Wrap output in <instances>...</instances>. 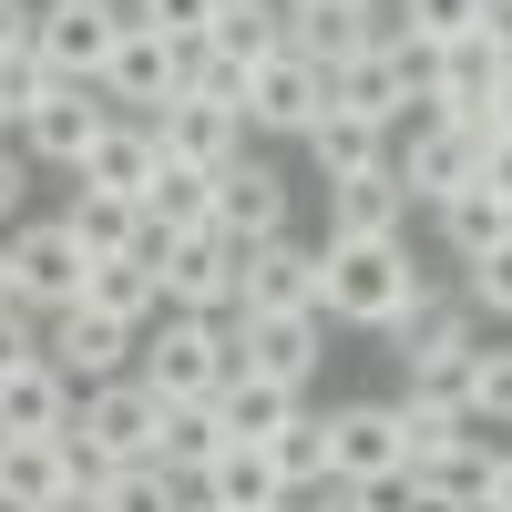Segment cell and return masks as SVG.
Instances as JSON below:
<instances>
[{
	"mask_svg": "<svg viewBox=\"0 0 512 512\" xmlns=\"http://www.w3.org/2000/svg\"><path fill=\"white\" fill-rule=\"evenodd\" d=\"M420 287H431V277L410 267L400 236H390V246H318V318H328V328H369V338H379Z\"/></svg>",
	"mask_w": 512,
	"mask_h": 512,
	"instance_id": "obj_1",
	"label": "cell"
},
{
	"mask_svg": "<svg viewBox=\"0 0 512 512\" xmlns=\"http://www.w3.org/2000/svg\"><path fill=\"white\" fill-rule=\"evenodd\" d=\"M154 441H164V400L144 390L134 369H123V379H103V390H82V400H72V431H62V451H72L82 492H93L113 461H154Z\"/></svg>",
	"mask_w": 512,
	"mask_h": 512,
	"instance_id": "obj_2",
	"label": "cell"
},
{
	"mask_svg": "<svg viewBox=\"0 0 512 512\" xmlns=\"http://www.w3.org/2000/svg\"><path fill=\"white\" fill-rule=\"evenodd\" d=\"M134 349H144V390L164 400V410H185V400H216L226 390V379H236V349H226V318H175V308H164L144 338H134Z\"/></svg>",
	"mask_w": 512,
	"mask_h": 512,
	"instance_id": "obj_3",
	"label": "cell"
},
{
	"mask_svg": "<svg viewBox=\"0 0 512 512\" xmlns=\"http://www.w3.org/2000/svg\"><path fill=\"white\" fill-rule=\"evenodd\" d=\"M318 420H328V482L390 492L410 472V420H400V400H338Z\"/></svg>",
	"mask_w": 512,
	"mask_h": 512,
	"instance_id": "obj_4",
	"label": "cell"
},
{
	"mask_svg": "<svg viewBox=\"0 0 512 512\" xmlns=\"http://www.w3.org/2000/svg\"><path fill=\"white\" fill-rule=\"evenodd\" d=\"M0 246H11V297H21L31 318L82 308V277H93V256L72 246V226H62V216H21Z\"/></svg>",
	"mask_w": 512,
	"mask_h": 512,
	"instance_id": "obj_5",
	"label": "cell"
},
{
	"mask_svg": "<svg viewBox=\"0 0 512 512\" xmlns=\"http://www.w3.org/2000/svg\"><path fill=\"white\" fill-rule=\"evenodd\" d=\"M236 267H246V246L205 226V236H164L154 287H164V308H175V318H236Z\"/></svg>",
	"mask_w": 512,
	"mask_h": 512,
	"instance_id": "obj_6",
	"label": "cell"
},
{
	"mask_svg": "<svg viewBox=\"0 0 512 512\" xmlns=\"http://www.w3.org/2000/svg\"><path fill=\"white\" fill-rule=\"evenodd\" d=\"M113 41H123V0H41L31 11V52L52 82H93Z\"/></svg>",
	"mask_w": 512,
	"mask_h": 512,
	"instance_id": "obj_7",
	"label": "cell"
},
{
	"mask_svg": "<svg viewBox=\"0 0 512 512\" xmlns=\"http://www.w3.org/2000/svg\"><path fill=\"white\" fill-rule=\"evenodd\" d=\"M390 175H400V195L420 205V216H431V205H451V195H472V185H482V144L420 113L410 134L390 144Z\"/></svg>",
	"mask_w": 512,
	"mask_h": 512,
	"instance_id": "obj_8",
	"label": "cell"
},
{
	"mask_svg": "<svg viewBox=\"0 0 512 512\" xmlns=\"http://www.w3.org/2000/svg\"><path fill=\"white\" fill-rule=\"evenodd\" d=\"M226 349H236V369L277 379V390H308L318 359H328V318L318 308H297V318H226Z\"/></svg>",
	"mask_w": 512,
	"mask_h": 512,
	"instance_id": "obj_9",
	"label": "cell"
},
{
	"mask_svg": "<svg viewBox=\"0 0 512 512\" xmlns=\"http://www.w3.org/2000/svg\"><path fill=\"white\" fill-rule=\"evenodd\" d=\"M216 236L236 246H267V236H297V185L277 175L267 154H236L216 175Z\"/></svg>",
	"mask_w": 512,
	"mask_h": 512,
	"instance_id": "obj_10",
	"label": "cell"
},
{
	"mask_svg": "<svg viewBox=\"0 0 512 512\" xmlns=\"http://www.w3.org/2000/svg\"><path fill=\"white\" fill-rule=\"evenodd\" d=\"M482 492H492V441H482V431L420 451L410 472L390 482V502H410V512H482Z\"/></svg>",
	"mask_w": 512,
	"mask_h": 512,
	"instance_id": "obj_11",
	"label": "cell"
},
{
	"mask_svg": "<svg viewBox=\"0 0 512 512\" xmlns=\"http://www.w3.org/2000/svg\"><path fill=\"white\" fill-rule=\"evenodd\" d=\"M297 308H318V246H308V236L246 246V267H236V318H297Z\"/></svg>",
	"mask_w": 512,
	"mask_h": 512,
	"instance_id": "obj_12",
	"label": "cell"
},
{
	"mask_svg": "<svg viewBox=\"0 0 512 512\" xmlns=\"http://www.w3.org/2000/svg\"><path fill=\"white\" fill-rule=\"evenodd\" d=\"M236 113H246V134H287V144H297V134L328 113V72L297 62V52H267V62L246 72V103H236Z\"/></svg>",
	"mask_w": 512,
	"mask_h": 512,
	"instance_id": "obj_13",
	"label": "cell"
},
{
	"mask_svg": "<svg viewBox=\"0 0 512 512\" xmlns=\"http://www.w3.org/2000/svg\"><path fill=\"white\" fill-rule=\"evenodd\" d=\"M103 123H113V103L93 93V82H52V93L21 113V154H31V164H52V175H72V164L93 154Z\"/></svg>",
	"mask_w": 512,
	"mask_h": 512,
	"instance_id": "obj_14",
	"label": "cell"
},
{
	"mask_svg": "<svg viewBox=\"0 0 512 512\" xmlns=\"http://www.w3.org/2000/svg\"><path fill=\"white\" fill-rule=\"evenodd\" d=\"M379 338H390L400 369H441V359H472L482 349V338H472V297H461V287H420Z\"/></svg>",
	"mask_w": 512,
	"mask_h": 512,
	"instance_id": "obj_15",
	"label": "cell"
},
{
	"mask_svg": "<svg viewBox=\"0 0 512 512\" xmlns=\"http://www.w3.org/2000/svg\"><path fill=\"white\" fill-rule=\"evenodd\" d=\"M390 21H400V0H390V11H359V0H297V11H287V52L318 62V72H338V62H359L369 41H390Z\"/></svg>",
	"mask_w": 512,
	"mask_h": 512,
	"instance_id": "obj_16",
	"label": "cell"
},
{
	"mask_svg": "<svg viewBox=\"0 0 512 512\" xmlns=\"http://www.w3.org/2000/svg\"><path fill=\"white\" fill-rule=\"evenodd\" d=\"M93 93H103L113 113L154 123L164 103H175V41H154V31H134V21H123V41L103 52V72H93Z\"/></svg>",
	"mask_w": 512,
	"mask_h": 512,
	"instance_id": "obj_17",
	"label": "cell"
},
{
	"mask_svg": "<svg viewBox=\"0 0 512 512\" xmlns=\"http://www.w3.org/2000/svg\"><path fill=\"white\" fill-rule=\"evenodd\" d=\"M41 359H52L72 390H103V379H123V359H134V328H113L93 308H62V318H41Z\"/></svg>",
	"mask_w": 512,
	"mask_h": 512,
	"instance_id": "obj_18",
	"label": "cell"
},
{
	"mask_svg": "<svg viewBox=\"0 0 512 512\" xmlns=\"http://www.w3.org/2000/svg\"><path fill=\"white\" fill-rule=\"evenodd\" d=\"M154 154H164V164H195V175H226V164L246 154V123H236L226 103L175 93V103L154 113Z\"/></svg>",
	"mask_w": 512,
	"mask_h": 512,
	"instance_id": "obj_19",
	"label": "cell"
},
{
	"mask_svg": "<svg viewBox=\"0 0 512 512\" xmlns=\"http://www.w3.org/2000/svg\"><path fill=\"white\" fill-rule=\"evenodd\" d=\"M72 400H82V390L31 349L21 369H0V441H62V431H72Z\"/></svg>",
	"mask_w": 512,
	"mask_h": 512,
	"instance_id": "obj_20",
	"label": "cell"
},
{
	"mask_svg": "<svg viewBox=\"0 0 512 512\" xmlns=\"http://www.w3.org/2000/svg\"><path fill=\"white\" fill-rule=\"evenodd\" d=\"M297 144H308V164H318V185H359V175H390V123H369V113H318L308 123V134H297Z\"/></svg>",
	"mask_w": 512,
	"mask_h": 512,
	"instance_id": "obj_21",
	"label": "cell"
},
{
	"mask_svg": "<svg viewBox=\"0 0 512 512\" xmlns=\"http://www.w3.org/2000/svg\"><path fill=\"white\" fill-rule=\"evenodd\" d=\"M154 256H164V236H144L134 256H103V267L93 277H82V308H93V318H113V328H154L164 318V287H154Z\"/></svg>",
	"mask_w": 512,
	"mask_h": 512,
	"instance_id": "obj_22",
	"label": "cell"
},
{
	"mask_svg": "<svg viewBox=\"0 0 512 512\" xmlns=\"http://www.w3.org/2000/svg\"><path fill=\"white\" fill-rule=\"evenodd\" d=\"M390 236H410V195H400V175L328 185V236H318V246H390Z\"/></svg>",
	"mask_w": 512,
	"mask_h": 512,
	"instance_id": "obj_23",
	"label": "cell"
},
{
	"mask_svg": "<svg viewBox=\"0 0 512 512\" xmlns=\"http://www.w3.org/2000/svg\"><path fill=\"white\" fill-rule=\"evenodd\" d=\"M0 502L11 512H72L82 502V472L62 441H0Z\"/></svg>",
	"mask_w": 512,
	"mask_h": 512,
	"instance_id": "obj_24",
	"label": "cell"
},
{
	"mask_svg": "<svg viewBox=\"0 0 512 512\" xmlns=\"http://www.w3.org/2000/svg\"><path fill=\"white\" fill-rule=\"evenodd\" d=\"M328 103H338V113H369V123H390V134H400V123H420V93L400 82L390 41H369L359 62H338V72H328Z\"/></svg>",
	"mask_w": 512,
	"mask_h": 512,
	"instance_id": "obj_25",
	"label": "cell"
},
{
	"mask_svg": "<svg viewBox=\"0 0 512 512\" xmlns=\"http://www.w3.org/2000/svg\"><path fill=\"white\" fill-rule=\"evenodd\" d=\"M72 185H82V195H144V185H154V123L113 113L103 134H93V154L72 164Z\"/></svg>",
	"mask_w": 512,
	"mask_h": 512,
	"instance_id": "obj_26",
	"label": "cell"
},
{
	"mask_svg": "<svg viewBox=\"0 0 512 512\" xmlns=\"http://www.w3.org/2000/svg\"><path fill=\"white\" fill-rule=\"evenodd\" d=\"M134 205H144V236H205V226H216V175L154 154V185H144Z\"/></svg>",
	"mask_w": 512,
	"mask_h": 512,
	"instance_id": "obj_27",
	"label": "cell"
},
{
	"mask_svg": "<svg viewBox=\"0 0 512 512\" xmlns=\"http://www.w3.org/2000/svg\"><path fill=\"white\" fill-rule=\"evenodd\" d=\"M297 410H308V390H277V379H256V369H236L226 390H216V420H226V441H256V451H267V441L287 431Z\"/></svg>",
	"mask_w": 512,
	"mask_h": 512,
	"instance_id": "obj_28",
	"label": "cell"
},
{
	"mask_svg": "<svg viewBox=\"0 0 512 512\" xmlns=\"http://www.w3.org/2000/svg\"><path fill=\"white\" fill-rule=\"evenodd\" d=\"M195 492L216 502V512H277V502H287V482H277V461L256 451V441H226V451H216V472H205Z\"/></svg>",
	"mask_w": 512,
	"mask_h": 512,
	"instance_id": "obj_29",
	"label": "cell"
},
{
	"mask_svg": "<svg viewBox=\"0 0 512 512\" xmlns=\"http://www.w3.org/2000/svg\"><path fill=\"white\" fill-rule=\"evenodd\" d=\"M62 226H72V246L103 267V256H134V246H144V205H134V195H82V185H72Z\"/></svg>",
	"mask_w": 512,
	"mask_h": 512,
	"instance_id": "obj_30",
	"label": "cell"
},
{
	"mask_svg": "<svg viewBox=\"0 0 512 512\" xmlns=\"http://www.w3.org/2000/svg\"><path fill=\"white\" fill-rule=\"evenodd\" d=\"M216 451H226V420H216V400H185V410H164V441H154V461L175 472L185 492L216 472Z\"/></svg>",
	"mask_w": 512,
	"mask_h": 512,
	"instance_id": "obj_31",
	"label": "cell"
},
{
	"mask_svg": "<svg viewBox=\"0 0 512 512\" xmlns=\"http://www.w3.org/2000/svg\"><path fill=\"white\" fill-rule=\"evenodd\" d=\"M431 226H441V246H451V267H472V256H492L502 236H512V205L502 195H451V205H431Z\"/></svg>",
	"mask_w": 512,
	"mask_h": 512,
	"instance_id": "obj_32",
	"label": "cell"
},
{
	"mask_svg": "<svg viewBox=\"0 0 512 512\" xmlns=\"http://www.w3.org/2000/svg\"><path fill=\"white\" fill-rule=\"evenodd\" d=\"M185 502V482L164 472V461H113V472L82 492V512H175Z\"/></svg>",
	"mask_w": 512,
	"mask_h": 512,
	"instance_id": "obj_33",
	"label": "cell"
},
{
	"mask_svg": "<svg viewBox=\"0 0 512 512\" xmlns=\"http://www.w3.org/2000/svg\"><path fill=\"white\" fill-rule=\"evenodd\" d=\"M205 52H226L236 72H256L267 52H287V21L267 11V0H226V11H216V31H205Z\"/></svg>",
	"mask_w": 512,
	"mask_h": 512,
	"instance_id": "obj_34",
	"label": "cell"
},
{
	"mask_svg": "<svg viewBox=\"0 0 512 512\" xmlns=\"http://www.w3.org/2000/svg\"><path fill=\"white\" fill-rule=\"evenodd\" d=\"M267 461H277V482H287V502H297V492H318V482H328V420H318V410H297L287 431L267 441Z\"/></svg>",
	"mask_w": 512,
	"mask_h": 512,
	"instance_id": "obj_35",
	"label": "cell"
},
{
	"mask_svg": "<svg viewBox=\"0 0 512 512\" xmlns=\"http://www.w3.org/2000/svg\"><path fill=\"white\" fill-rule=\"evenodd\" d=\"M461 410H472V431H512V349H472Z\"/></svg>",
	"mask_w": 512,
	"mask_h": 512,
	"instance_id": "obj_36",
	"label": "cell"
},
{
	"mask_svg": "<svg viewBox=\"0 0 512 512\" xmlns=\"http://www.w3.org/2000/svg\"><path fill=\"white\" fill-rule=\"evenodd\" d=\"M216 11H226V0H123V21H134V31H154V41H175V52L216 31Z\"/></svg>",
	"mask_w": 512,
	"mask_h": 512,
	"instance_id": "obj_37",
	"label": "cell"
},
{
	"mask_svg": "<svg viewBox=\"0 0 512 512\" xmlns=\"http://www.w3.org/2000/svg\"><path fill=\"white\" fill-rule=\"evenodd\" d=\"M461 297H472V318H512V236L461 267Z\"/></svg>",
	"mask_w": 512,
	"mask_h": 512,
	"instance_id": "obj_38",
	"label": "cell"
},
{
	"mask_svg": "<svg viewBox=\"0 0 512 512\" xmlns=\"http://www.w3.org/2000/svg\"><path fill=\"white\" fill-rule=\"evenodd\" d=\"M21 205H31V154H21V144H0V236L21 226Z\"/></svg>",
	"mask_w": 512,
	"mask_h": 512,
	"instance_id": "obj_39",
	"label": "cell"
},
{
	"mask_svg": "<svg viewBox=\"0 0 512 512\" xmlns=\"http://www.w3.org/2000/svg\"><path fill=\"white\" fill-rule=\"evenodd\" d=\"M297 512H390V492H359V482H318V492H297Z\"/></svg>",
	"mask_w": 512,
	"mask_h": 512,
	"instance_id": "obj_40",
	"label": "cell"
},
{
	"mask_svg": "<svg viewBox=\"0 0 512 512\" xmlns=\"http://www.w3.org/2000/svg\"><path fill=\"white\" fill-rule=\"evenodd\" d=\"M31 349H41V318L31 308H0V369H21Z\"/></svg>",
	"mask_w": 512,
	"mask_h": 512,
	"instance_id": "obj_41",
	"label": "cell"
},
{
	"mask_svg": "<svg viewBox=\"0 0 512 512\" xmlns=\"http://www.w3.org/2000/svg\"><path fill=\"white\" fill-rule=\"evenodd\" d=\"M482 195H502V205H512V134H492V144H482Z\"/></svg>",
	"mask_w": 512,
	"mask_h": 512,
	"instance_id": "obj_42",
	"label": "cell"
},
{
	"mask_svg": "<svg viewBox=\"0 0 512 512\" xmlns=\"http://www.w3.org/2000/svg\"><path fill=\"white\" fill-rule=\"evenodd\" d=\"M31 52V0H0V62Z\"/></svg>",
	"mask_w": 512,
	"mask_h": 512,
	"instance_id": "obj_43",
	"label": "cell"
},
{
	"mask_svg": "<svg viewBox=\"0 0 512 512\" xmlns=\"http://www.w3.org/2000/svg\"><path fill=\"white\" fill-rule=\"evenodd\" d=\"M482 512H512V451H492V492H482Z\"/></svg>",
	"mask_w": 512,
	"mask_h": 512,
	"instance_id": "obj_44",
	"label": "cell"
},
{
	"mask_svg": "<svg viewBox=\"0 0 512 512\" xmlns=\"http://www.w3.org/2000/svg\"><path fill=\"white\" fill-rule=\"evenodd\" d=\"M492 134H512V62H502V82H492Z\"/></svg>",
	"mask_w": 512,
	"mask_h": 512,
	"instance_id": "obj_45",
	"label": "cell"
},
{
	"mask_svg": "<svg viewBox=\"0 0 512 512\" xmlns=\"http://www.w3.org/2000/svg\"><path fill=\"white\" fill-rule=\"evenodd\" d=\"M0 308H21V297H11V246H0Z\"/></svg>",
	"mask_w": 512,
	"mask_h": 512,
	"instance_id": "obj_46",
	"label": "cell"
},
{
	"mask_svg": "<svg viewBox=\"0 0 512 512\" xmlns=\"http://www.w3.org/2000/svg\"><path fill=\"white\" fill-rule=\"evenodd\" d=\"M175 512H216V502H205V492H185V502H175Z\"/></svg>",
	"mask_w": 512,
	"mask_h": 512,
	"instance_id": "obj_47",
	"label": "cell"
},
{
	"mask_svg": "<svg viewBox=\"0 0 512 512\" xmlns=\"http://www.w3.org/2000/svg\"><path fill=\"white\" fill-rule=\"evenodd\" d=\"M359 11H390V0H359Z\"/></svg>",
	"mask_w": 512,
	"mask_h": 512,
	"instance_id": "obj_48",
	"label": "cell"
},
{
	"mask_svg": "<svg viewBox=\"0 0 512 512\" xmlns=\"http://www.w3.org/2000/svg\"><path fill=\"white\" fill-rule=\"evenodd\" d=\"M277 512H297V502H277Z\"/></svg>",
	"mask_w": 512,
	"mask_h": 512,
	"instance_id": "obj_49",
	"label": "cell"
},
{
	"mask_svg": "<svg viewBox=\"0 0 512 512\" xmlns=\"http://www.w3.org/2000/svg\"><path fill=\"white\" fill-rule=\"evenodd\" d=\"M0 512H11V502H0Z\"/></svg>",
	"mask_w": 512,
	"mask_h": 512,
	"instance_id": "obj_50",
	"label": "cell"
}]
</instances>
